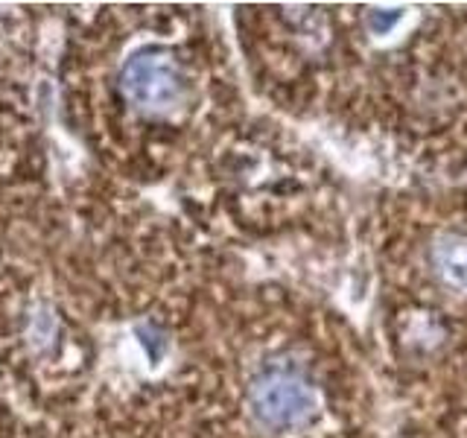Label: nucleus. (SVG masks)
I'll list each match as a JSON object with an SVG mask.
<instances>
[{
  "label": "nucleus",
  "mask_w": 467,
  "mask_h": 438,
  "mask_svg": "<svg viewBox=\"0 0 467 438\" xmlns=\"http://www.w3.org/2000/svg\"><path fill=\"white\" fill-rule=\"evenodd\" d=\"M252 412L269 430H298L316 418V391L296 371H266L252 386Z\"/></svg>",
  "instance_id": "nucleus-1"
},
{
  "label": "nucleus",
  "mask_w": 467,
  "mask_h": 438,
  "mask_svg": "<svg viewBox=\"0 0 467 438\" xmlns=\"http://www.w3.org/2000/svg\"><path fill=\"white\" fill-rule=\"evenodd\" d=\"M123 97L146 114H170L182 99V73L175 62L164 53H138L131 56L123 77H120Z\"/></svg>",
  "instance_id": "nucleus-2"
}]
</instances>
